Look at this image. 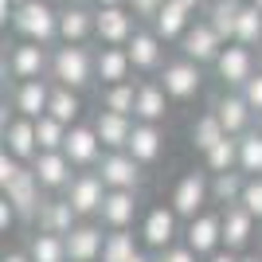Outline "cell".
<instances>
[{
	"mask_svg": "<svg viewBox=\"0 0 262 262\" xmlns=\"http://www.w3.org/2000/svg\"><path fill=\"white\" fill-rule=\"evenodd\" d=\"M125 51H129L133 71H141V75H161V67H164V39L149 28V24L133 32V39L125 43Z\"/></svg>",
	"mask_w": 262,
	"mask_h": 262,
	"instance_id": "obj_12",
	"label": "cell"
},
{
	"mask_svg": "<svg viewBox=\"0 0 262 262\" xmlns=\"http://www.w3.org/2000/svg\"><path fill=\"white\" fill-rule=\"evenodd\" d=\"M94 8H114V4H125V0H90Z\"/></svg>",
	"mask_w": 262,
	"mask_h": 262,
	"instance_id": "obj_47",
	"label": "cell"
},
{
	"mask_svg": "<svg viewBox=\"0 0 262 262\" xmlns=\"http://www.w3.org/2000/svg\"><path fill=\"white\" fill-rule=\"evenodd\" d=\"M168 94H164L161 82H137V106H133V118L137 121H164L168 114Z\"/></svg>",
	"mask_w": 262,
	"mask_h": 262,
	"instance_id": "obj_29",
	"label": "cell"
},
{
	"mask_svg": "<svg viewBox=\"0 0 262 262\" xmlns=\"http://www.w3.org/2000/svg\"><path fill=\"white\" fill-rule=\"evenodd\" d=\"M102 137H98V129L94 125H71L67 129V141H63V153L71 157V164L75 168H98V161H102Z\"/></svg>",
	"mask_w": 262,
	"mask_h": 262,
	"instance_id": "obj_17",
	"label": "cell"
},
{
	"mask_svg": "<svg viewBox=\"0 0 262 262\" xmlns=\"http://www.w3.org/2000/svg\"><path fill=\"white\" fill-rule=\"evenodd\" d=\"M47 114H55V118L67 121V125H78V114H82V98H78V90L51 82V102H47Z\"/></svg>",
	"mask_w": 262,
	"mask_h": 262,
	"instance_id": "obj_34",
	"label": "cell"
},
{
	"mask_svg": "<svg viewBox=\"0 0 262 262\" xmlns=\"http://www.w3.org/2000/svg\"><path fill=\"white\" fill-rule=\"evenodd\" d=\"M4 78H51V47L32 43V39H16L12 51L4 55Z\"/></svg>",
	"mask_w": 262,
	"mask_h": 262,
	"instance_id": "obj_3",
	"label": "cell"
},
{
	"mask_svg": "<svg viewBox=\"0 0 262 262\" xmlns=\"http://www.w3.org/2000/svg\"><path fill=\"white\" fill-rule=\"evenodd\" d=\"M94 39V4L71 0L59 8V43H90Z\"/></svg>",
	"mask_w": 262,
	"mask_h": 262,
	"instance_id": "obj_15",
	"label": "cell"
},
{
	"mask_svg": "<svg viewBox=\"0 0 262 262\" xmlns=\"http://www.w3.org/2000/svg\"><path fill=\"white\" fill-rule=\"evenodd\" d=\"M211 110H215V118L223 121V129H227L231 137H243V133L254 129V121H258V114L251 110V102L243 98V90H227V94H219V98L211 102Z\"/></svg>",
	"mask_w": 262,
	"mask_h": 262,
	"instance_id": "obj_14",
	"label": "cell"
},
{
	"mask_svg": "<svg viewBox=\"0 0 262 262\" xmlns=\"http://www.w3.org/2000/svg\"><path fill=\"white\" fill-rule=\"evenodd\" d=\"M67 121H59L55 114H43V118H35V137H39V153H51V149H63L67 141Z\"/></svg>",
	"mask_w": 262,
	"mask_h": 262,
	"instance_id": "obj_39",
	"label": "cell"
},
{
	"mask_svg": "<svg viewBox=\"0 0 262 262\" xmlns=\"http://www.w3.org/2000/svg\"><path fill=\"white\" fill-rule=\"evenodd\" d=\"M243 98L251 102V110H254V114H262V67L254 71V78H251V82L243 86Z\"/></svg>",
	"mask_w": 262,
	"mask_h": 262,
	"instance_id": "obj_44",
	"label": "cell"
},
{
	"mask_svg": "<svg viewBox=\"0 0 262 262\" xmlns=\"http://www.w3.org/2000/svg\"><path fill=\"white\" fill-rule=\"evenodd\" d=\"M98 176L106 180V188H141L145 164L129 149H106L98 161Z\"/></svg>",
	"mask_w": 262,
	"mask_h": 262,
	"instance_id": "obj_10",
	"label": "cell"
},
{
	"mask_svg": "<svg viewBox=\"0 0 262 262\" xmlns=\"http://www.w3.org/2000/svg\"><path fill=\"white\" fill-rule=\"evenodd\" d=\"M176 231H180V215H176V208L168 204V208H153L149 215H145V223H141V239L149 243L153 251H161V247L176 243Z\"/></svg>",
	"mask_w": 262,
	"mask_h": 262,
	"instance_id": "obj_23",
	"label": "cell"
},
{
	"mask_svg": "<svg viewBox=\"0 0 262 262\" xmlns=\"http://www.w3.org/2000/svg\"><path fill=\"white\" fill-rule=\"evenodd\" d=\"M227 47V39L211 28L204 16L200 20H192V28H188L184 35H180V55H188V59H196L200 67H215L219 51Z\"/></svg>",
	"mask_w": 262,
	"mask_h": 262,
	"instance_id": "obj_7",
	"label": "cell"
},
{
	"mask_svg": "<svg viewBox=\"0 0 262 262\" xmlns=\"http://www.w3.org/2000/svg\"><path fill=\"white\" fill-rule=\"evenodd\" d=\"M137 254V243H133L129 227H118L110 231L106 227V247H102V262H129Z\"/></svg>",
	"mask_w": 262,
	"mask_h": 262,
	"instance_id": "obj_38",
	"label": "cell"
},
{
	"mask_svg": "<svg viewBox=\"0 0 262 262\" xmlns=\"http://www.w3.org/2000/svg\"><path fill=\"white\" fill-rule=\"evenodd\" d=\"M133 125H137V118L114 114V110H98V118H94V129H98V137H102L106 149H129Z\"/></svg>",
	"mask_w": 262,
	"mask_h": 262,
	"instance_id": "obj_26",
	"label": "cell"
},
{
	"mask_svg": "<svg viewBox=\"0 0 262 262\" xmlns=\"http://www.w3.org/2000/svg\"><path fill=\"white\" fill-rule=\"evenodd\" d=\"M94 71H98V82H102V86H110V82H129V75H133L129 51H125V47L98 43V51H94Z\"/></svg>",
	"mask_w": 262,
	"mask_h": 262,
	"instance_id": "obj_25",
	"label": "cell"
},
{
	"mask_svg": "<svg viewBox=\"0 0 262 262\" xmlns=\"http://www.w3.org/2000/svg\"><path fill=\"white\" fill-rule=\"evenodd\" d=\"M251 4H254V8H258V12H262V0H251Z\"/></svg>",
	"mask_w": 262,
	"mask_h": 262,
	"instance_id": "obj_51",
	"label": "cell"
},
{
	"mask_svg": "<svg viewBox=\"0 0 262 262\" xmlns=\"http://www.w3.org/2000/svg\"><path fill=\"white\" fill-rule=\"evenodd\" d=\"M63 4H71V0H63ZM86 4H90V0H86Z\"/></svg>",
	"mask_w": 262,
	"mask_h": 262,
	"instance_id": "obj_54",
	"label": "cell"
},
{
	"mask_svg": "<svg viewBox=\"0 0 262 262\" xmlns=\"http://www.w3.org/2000/svg\"><path fill=\"white\" fill-rule=\"evenodd\" d=\"M4 98L16 106L20 118H43L47 102H51V78H16V82H8Z\"/></svg>",
	"mask_w": 262,
	"mask_h": 262,
	"instance_id": "obj_11",
	"label": "cell"
},
{
	"mask_svg": "<svg viewBox=\"0 0 262 262\" xmlns=\"http://www.w3.org/2000/svg\"><path fill=\"white\" fill-rule=\"evenodd\" d=\"M211 204V180L204 168H192L188 176H180V184L172 188V208L180 219H196L200 211Z\"/></svg>",
	"mask_w": 262,
	"mask_h": 262,
	"instance_id": "obj_9",
	"label": "cell"
},
{
	"mask_svg": "<svg viewBox=\"0 0 262 262\" xmlns=\"http://www.w3.org/2000/svg\"><path fill=\"white\" fill-rule=\"evenodd\" d=\"M258 55H254V47L239 43V39H231L223 51H219L215 59V78L223 82L227 90H243L247 82L254 78V71H258Z\"/></svg>",
	"mask_w": 262,
	"mask_h": 262,
	"instance_id": "obj_4",
	"label": "cell"
},
{
	"mask_svg": "<svg viewBox=\"0 0 262 262\" xmlns=\"http://www.w3.org/2000/svg\"><path fill=\"white\" fill-rule=\"evenodd\" d=\"M239 258H243L239 251H227V247H219V251H215V254H208L204 262H239Z\"/></svg>",
	"mask_w": 262,
	"mask_h": 262,
	"instance_id": "obj_45",
	"label": "cell"
},
{
	"mask_svg": "<svg viewBox=\"0 0 262 262\" xmlns=\"http://www.w3.org/2000/svg\"><path fill=\"white\" fill-rule=\"evenodd\" d=\"M200 12L196 8H188L184 0H164V8L157 12V20L149 24L157 35H161L164 43H180V35L192 28V20H196Z\"/></svg>",
	"mask_w": 262,
	"mask_h": 262,
	"instance_id": "obj_20",
	"label": "cell"
},
{
	"mask_svg": "<svg viewBox=\"0 0 262 262\" xmlns=\"http://www.w3.org/2000/svg\"><path fill=\"white\" fill-rule=\"evenodd\" d=\"M98 102L102 110H114V114H129L133 118V106H137V82H110V86L98 90Z\"/></svg>",
	"mask_w": 262,
	"mask_h": 262,
	"instance_id": "obj_35",
	"label": "cell"
},
{
	"mask_svg": "<svg viewBox=\"0 0 262 262\" xmlns=\"http://www.w3.org/2000/svg\"><path fill=\"white\" fill-rule=\"evenodd\" d=\"M184 243L200 258H208L223 247V211H200L196 219H188V231H184Z\"/></svg>",
	"mask_w": 262,
	"mask_h": 262,
	"instance_id": "obj_13",
	"label": "cell"
},
{
	"mask_svg": "<svg viewBox=\"0 0 262 262\" xmlns=\"http://www.w3.org/2000/svg\"><path fill=\"white\" fill-rule=\"evenodd\" d=\"M35 176H39V184L47 188V192H67V184L75 180V164H71V157L63 153V149H51V153H39L32 161Z\"/></svg>",
	"mask_w": 262,
	"mask_h": 262,
	"instance_id": "obj_21",
	"label": "cell"
},
{
	"mask_svg": "<svg viewBox=\"0 0 262 262\" xmlns=\"http://www.w3.org/2000/svg\"><path fill=\"white\" fill-rule=\"evenodd\" d=\"M243 4H247V0H208L200 16H204V20H208L211 28H215V32L231 43V39H235V28H239V12H243Z\"/></svg>",
	"mask_w": 262,
	"mask_h": 262,
	"instance_id": "obj_28",
	"label": "cell"
},
{
	"mask_svg": "<svg viewBox=\"0 0 262 262\" xmlns=\"http://www.w3.org/2000/svg\"><path fill=\"white\" fill-rule=\"evenodd\" d=\"M4 149L8 153H16L20 161L32 164L35 157H39V137H35V118H16L4 125Z\"/></svg>",
	"mask_w": 262,
	"mask_h": 262,
	"instance_id": "obj_24",
	"label": "cell"
},
{
	"mask_svg": "<svg viewBox=\"0 0 262 262\" xmlns=\"http://www.w3.org/2000/svg\"><path fill=\"white\" fill-rule=\"evenodd\" d=\"M32 262H71L67 254V235H51V231H35L28 243Z\"/></svg>",
	"mask_w": 262,
	"mask_h": 262,
	"instance_id": "obj_31",
	"label": "cell"
},
{
	"mask_svg": "<svg viewBox=\"0 0 262 262\" xmlns=\"http://www.w3.org/2000/svg\"><path fill=\"white\" fill-rule=\"evenodd\" d=\"M164 149V137L157 129V121H137L133 125V137H129V153L137 157L141 164H153Z\"/></svg>",
	"mask_w": 262,
	"mask_h": 262,
	"instance_id": "obj_30",
	"label": "cell"
},
{
	"mask_svg": "<svg viewBox=\"0 0 262 262\" xmlns=\"http://www.w3.org/2000/svg\"><path fill=\"white\" fill-rule=\"evenodd\" d=\"M78 219H82V215L75 211V204H71L67 196H47L43 208H39V215H35V227L51 231V235H71Z\"/></svg>",
	"mask_w": 262,
	"mask_h": 262,
	"instance_id": "obj_22",
	"label": "cell"
},
{
	"mask_svg": "<svg viewBox=\"0 0 262 262\" xmlns=\"http://www.w3.org/2000/svg\"><path fill=\"white\" fill-rule=\"evenodd\" d=\"M254 223H258V219L243 208V204H227V208H223V247H227V251H243L254 235Z\"/></svg>",
	"mask_w": 262,
	"mask_h": 262,
	"instance_id": "obj_27",
	"label": "cell"
},
{
	"mask_svg": "<svg viewBox=\"0 0 262 262\" xmlns=\"http://www.w3.org/2000/svg\"><path fill=\"white\" fill-rule=\"evenodd\" d=\"M243 188H247V172L243 168H231V172H215L211 176V204H239Z\"/></svg>",
	"mask_w": 262,
	"mask_h": 262,
	"instance_id": "obj_33",
	"label": "cell"
},
{
	"mask_svg": "<svg viewBox=\"0 0 262 262\" xmlns=\"http://www.w3.org/2000/svg\"><path fill=\"white\" fill-rule=\"evenodd\" d=\"M239 168L247 176H262V129H247L239 137Z\"/></svg>",
	"mask_w": 262,
	"mask_h": 262,
	"instance_id": "obj_37",
	"label": "cell"
},
{
	"mask_svg": "<svg viewBox=\"0 0 262 262\" xmlns=\"http://www.w3.org/2000/svg\"><path fill=\"white\" fill-rule=\"evenodd\" d=\"M204 168H208L211 176L239 168V137H231V133H227V137H223L215 149H208V153H204Z\"/></svg>",
	"mask_w": 262,
	"mask_h": 262,
	"instance_id": "obj_36",
	"label": "cell"
},
{
	"mask_svg": "<svg viewBox=\"0 0 262 262\" xmlns=\"http://www.w3.org/2000/svg\"><path fill=\"white\" fill-rule=\"evenodd\" d=\"M223 137H227V129H223V121L215 118V110H208L204 118L192 121V149H196L200 157L208 153V149H215Z\"/></svg>",
	"mask_w": 262,
	"mask_h": 262,
	"instance_id": "obj_32",
	"label": "cell"
},
{
	"mask_svg": "<svg viewBox=\"0 0 262 262\" xmlns=\"http://www.w3.org/2000/svg\"><path fill=\"white\" fill-rule=\"evenodd\" d=\"M157 262H200V254L188 243H168V247L157 251Z\"/></svg>",
	"mask_w": 262,
	"mask_h": 262,
	"instance_id": "obj_42",
	"label": "cell"
},
{
	"mask_svg": "<svg viewBox=\"0 0 262 262\" xmlns=\"http://www.w3.org/2000/svg\"><path fill=\"white\" fill-rule=\"evenodd\" d=\"M129 262H157V254H141V251H137V254H133Z\"/></svg>",
	"mask_w": 262,
	"mask_h": 262,
	"instance_id": "obj_48",
	"label": "cell"
},
{
	"mask_svg": "<svg viewBox=\"0 0 262 262\" xmlns=\"http://www.w3.org/2000/svg\"><path fill=\"white\" fill-rule=\"evenodd\" d=\"M0 192H4V196L12 200V204H16V211H20V219H35L39 215V208H43V192L47 188L39 184V176H35V168L32 164H28V168H24L20 176H16V180H12L8 188H0Z\"/></svg>",
	"mask_w": 262,
	"mask_h": 262,
	"instance_id": "obj_16",
	"label": "cell"
},
{
	"mask_svg": "<svg viewBox=\"0 0 262 262\" xmlns=\"http://www.w3.org/2000/svg\"><path fill=\"white\" fill-rule=\"evenodd\" d=\"M239 262H262V258H258V254H243Z\"/></svg>",
	"mask_w": 262,
	"mask_h": 262,
	"instance_id": "obj_50",
	"label": "cell"
},
{
	"mask_svg": "<svg viewBox=\"0 0 262 262\" xmlns=\"http://www.w3.org/2000/svg\"><path fill=\"white\" fill-rule=\"evenodd\" d=\"M235 39H239V43H247V47H262V12L254 8L251 0H247V4H243V12H239Z\"/></svg>",
	"mask_w": 262,
	"mask_h": 262,
	"instance_id": "obj_40",
	"label": "cell"
},
{
	"mask_svg": "<svg viewBox=\"0 0 262 262\" xmlns=\"http://www.w3.org/2000/svg\"><path fill=\"white\" fill-rule=\"evenodd\" d=\"M141 24L129 12V4H114V8H94V39L106 47H125Z\"/></svg>",
	"mask_w": 262,
	"mask_h": 262,
	"instance_id": "obj_6",
	"label": "cell"
},
{
	"mask_svg": "<svg viewBox=\"0 0 262 262\" xmlns=\"http://www.w3.org/2000/svg\"><path fill=\"white\" fill-rule=\"evenodd\" d=\"M239 204L262 223V176H247V188H243V200H239Z\"/></svg>",
	"mask_w": 262,
	"mask_h": 262,
	"instance_id": "obj_41",
	"label": "cell"
},
{
	"mask_svg": "<svg viewBox=\"0 0 262 262\" xmlns=\"http://www.w3.org/2000/svg\"><path fill=\"white\" fill-rule=\"evenodd\" d=\"M102 247H106V231L102 223H90V219H78L75 231L67 235L71 262H102Z\"/></svg>",
	"mask_w": 262,
	"mask_h": 262,
	"instance_id": "obj_19",
	"label": "cell"
},
{
	"mask_svg": "<svg viewBox=\"0 0 262 262\" xmlns=\"http://www.w3.org/2000/svg\"><path fill=\"white\" fill-rule=\"evenodd\" d=\"M254 125H258V129H262V114H258V121H254Z\"/></svg>",
	"mask_w": 262,
	"mask_h": 262,
	"instance_id": "obj_53",
	"label": "cell"
},
{
	"mask_svg": "<svg viewBox=\"0 0 262 262\" xmlns=\"http://www.w3.org/2000/svg\"><path fill=\"white\" fill-rule=\"evenodd\" d=\"M137 208H141V200H137V188H110L106 200H102V211H98V223L110 231L118 227H133V219H137Z\"/></svg>",
	"mask_w": 262,
	"mask_h": 262,
	"instance_id": "obj_18",
	"label": "cell"
},
{
	"mask_svg": "<svg viewBox=\"0 0 262 262\" xmlns=\"http://www.w3.org/2000/svg\"><path fill=\"white\" fill-rule=\"evenodd\" d=\"M0 262H32V254H28V251H8Z\"/></svg>",
	"mask_w": 262,
	"mask_h": 262,
	"instance_id": "obj_46",
	"label": "cell"
},
{
	"mask_svg": "<svg viewBox=\"0 0 262 262\" xmlns=\"http://www.w3.org/2000/svg\"><path fill=\"white\" fill-rule=\"evenodd\" d=\"M125 4H129V12L137 16V24H153L157 12L164 8V0H125Z\"/></svg>",
	"mask_w": 262,
	"mask_h": 262,
	"instance_id": "obj_43",
	"label": "cell"
},
{
	"mask_svg": "<svg viewBox=\"0 0 262 262\" xmlns=\"http://www.w3.org/2000/svg\"><path fill=\"white\" fill-rule=\"evenodd\" d=\"M98 78L94 71V51L86 43H59L51 47V82L71 90H86Z\"/></svg>",
	"mask_w": 262,
	"mask_h": 262,
	"instance_id": "obj_1",
	"label": "cell"
},
{
	"mask_svg": "<svg viewBox=\"0 0 262 262\" xmlns=\"http://www.w3.org/2000/svg\"><path fill=\"white\" fill-rule=\"evenodd\" d=\"M106 192H110V188H106V180L98 176V168H78L75 180L67 184L63 196L75 204V211H78L82 219H90V215H98V211H102V200H106Z\"/></svg>",
	"mask_w": 262,
	"mask_h": 262,
	"instance_id": "obj_8",
	"label": "cell"
},
{
	"mask_svg": "<svg viewBox=\"0 0 262 262\" xmlns=\"http://www.w3.org/2000/svg\"><path fill=\"white\" fill-rule=\"evenodd\" d=\"M12 32L16 39H32V43H59V8H51L47 0H28L12 12Z\"/></svg>",
	"mask_w": 262,
	"mask_h": 262,
	"instance_id": "obj_2",
	"label": "cell"
},
{
	"mask_svg": "<svg viewBox=\"0 0 262 262\" xmlns=\"http://www.w3.org/2000/svg\"><path fill=\"white\" fill-rule=\"evenodd\" d=\"M12 4H16V8H20V4H28V0H12Z\"/></svg>",
	"mask_w": 262,
	"mask_h": 262,
	"instance_id": "obj_52",
	"label": "cell"
},
{
	"mask_svg": "<svg viewBox=\"0 0 262 262\" xmlns=\"http://www.w3.org/2000/svg\"><path fill=\"white\" fill-rule=\"evenodd\" d=\"M157 82L164 86V94L172 102H188V98H196L200 86H204V67H200L196 59L180 55V59H168V63L161 67Z\"/></svg>",
	"mask_w": 262,
	"mask_h": 262,
	"instance_id": "obj_5",
	"label": "cell"
},
{
	"mask_svg": "<svg viewBox=\"0 0 262 262\" xmlns=\"http://www.w3.org/2000/svg\"><path fill=\"white\" fill-rule=\"evenodd\" d=\"M188 8H196V12H204V4H208V0H184Z\"/></svg>",
	"mask_w": 262,
	"mask_h": 262,
	"instance_id": "obj_49",
	"label": "cell"
}]
</instances>
